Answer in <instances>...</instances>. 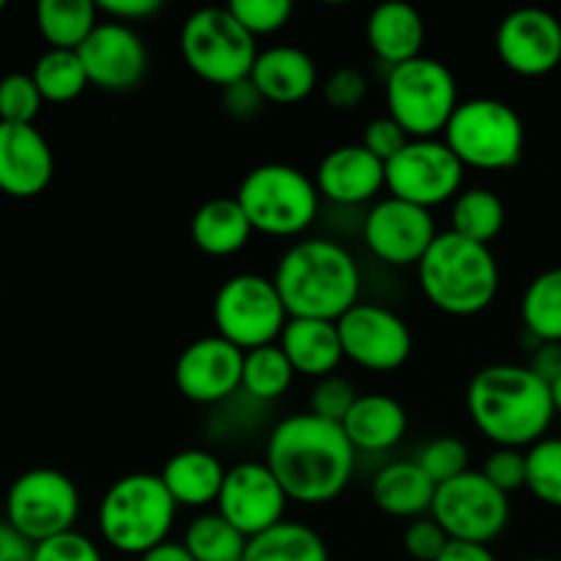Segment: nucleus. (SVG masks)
I'll use <instances>...</instances> for the list:
<instances>
[{"instance_id": "nucleus-1", "label": "nucleus", "mask_w": 561, "mask_h": 561, "mask_svg": "<svg viewBox=\"0 0 561 561\" xmlns=\"http://www.w3.org/2000/svg\"><path fill=\"white\" fill-rule=\"evenodd\" d=\"M285 496L296 504H329L348 488L356 449L343 425L316 414H290L272 431L266 460Z\"/></svg>"}, {"instance_id": "nucleus-2", "label": "nucleus", "mask_w": 561, "mask_h": 561, "mask_svg": "<svg viewBox=\"0 0 561 561\" xmlns=\"http://www.w3.org/2000/svg\"><path fill=\"white\" fill-rule=\"evenodd\" d=\"M469 420L493 447L529 449L548 436L557 409L551 387L529 365H488L466 389Z\"/></svg>"}, {"instance_id": "nucleus-3", "label": "nucleus", "mask_w": 561, "mask_h": 561, "mask_svg": "<svg viewBox=\"0 0 561 561\" xmlns=\"http://www.w3.org/2000/svg\"><path fill=\"white\" fill-rule=\"evenodd\" d=\"M272 279L290 318L340 321L359 305V263L340 241H296L283 252Z\"/></svg>"}, {"instance_id": "nucleus-4", "label": "nucleus", "mask_w": 561, "mask_h": 561, "mask_svg": "<svg viewBox=\"0 0 561 561\" xmlns=\"http://www.w3.org/2000/svg\"><path fill=\"white\" fill-rule=\"evenodd\" d=\"M416 277L425 299L453 318L485 312L502 285V272L491 247L474 244L453 230L436 236L416 266Z\"/></svg>"}, {"instance_id": "nucleus-5", "label": "nucleus", "mask_w": 561, "mask_h": 561, "mask_svg": "<svg viewBox=\"0 0 561 561\" xmlns=\"http://www.w3.org/2000/svg\"><path fill=\"white\" fill-rule=\"evenodd\" d=\"M179 504L164 488L162 477L135 471L104 491L99 502V531L113 551L137 557L170 540Z\"/></svg>"}, {"instance_id": "nucleus-6", "label": "nucleus", "mask_w": 561, "mask_h": 561, "mask_svg": "<svg viewBox=\"0 0 561 561\" xmlns=\"http://www.w3.org/2000/svg\"><path fill=\"white\" fill-rule=\"evenodd\" d=\"M236 201L252 230L272 239H296L312 228L321 208L316 179L285 162H266L241 179Z\"/></svg>"}, {"instance_id": "nucleus-7", "label": "nucleus", "mask_w": 561, "mask_h": 561, "mask_svg": "<svg viewBox=\"0 0 561 561\" xmlns=\"http://www.w3.org/2000/svg\"><path fill=\"white\" fill-rule=\"evenodd\" d=\"M444 142L463 168L502 173L524 159L526 126L513 104L502 99H466L444 129Z\"/></svg>"}, {"instance_id": "nucleus-8", "label": "nucleus", "mask_w": 561, "mask_h": 561, "mask_svg": "<svg viewBox=\"0 0 561 561\" xmlns=\"http://www.w3.org/2000/svg\"><path fill=\"white\" fill-rule=\"evenodd\" d=\"M383 96H387V115L403 126L411 140L444 135L460 104L458 80L449 66L427 55L389 69Z\"/></svg>"}, {"instance_id": "nucleus-9", "label": "nucleus", "mask_w": 561, "mask_h": 561, "mask_svg": "<svg viewBox=\"0 0 561 561\" xmlns=\"http://www.w3.org/2000/svg\"><path fill=\"white\" fill-rule=\"evenodd\" d=\"M181 58L203 82L228 88L250 77L257 60V44L239 25L228 5L192 11L181 25Z\"/></svg>"}, {"instance_id": "nucleus-10", "label": "nucleus", "mask_w": 561, "mask_h": 561, "mask_svg": "<svg viewBox=\"0 0 561 561\" xmlns=\"http://www.w3.org/2000/svg\"><path fill=\"white\" fill-rule=\"evenodd\" d=\"M211 316L219 337L244 354L277 343L290 318L274 279L252 272L233 274L219 285Z\"/></svg>"}, {"instance_id": "nucleus-11", "label": "nucleus", "mask_w": 561, "mask_h": 561, "mask_svg": "<svg viewBox=\"0 0 561 561\" xmlns=\"http://www.w3.org/2000/svg\"><path fill=\"white\" fill-rule=\"evenodd\" d=\"M77 518L80 491L64 471L31 469L11 482L5 496V520L33 546L75 531Z\"/></svg>"}, {"instance_id": "nucleus-12", "label": "nucleus", "mask_w": 561, "mask_h": 561, "mask_svg": "<svg viewBox=\"0 0 561 561\" xmlns=\"http://www.w3.org/2000/svg\"><path fill=\"white\" fill-rule=\"evenodd\" d=\"M510 496L493 488L482 471H466L436 488L431 518L455 542L491 546L510 526Z\"/></svg>"}, {"instance_id": "nucleus-13", "label": "nucleus", "mask_w": 561, "mask_h": 561, "mask_svg": "<svg viewBox=\"0 0 561 561\" xmlns=\"http://www.w3.org/2000/svg\"><path fill=\"white\" fill-rule=\"evenodd\" d=\"M466 168L453 148L438 137L411 140L403 151L387 162L389 197L433 211L455 201L463 192Z\"/></svg>"}, {"instance_id": "nucleus-14", "label": "nucleus", "mask_w": 561, "mask_h": 561, "mask_svg": "<svg viewBox=\"0 0 561 561\" xmlns=\"http://www.w3.org/2000/svg\"><path fill=\"white\" fill-rule=\"evenodd\" d=\"M345 359L370 373H394L411 359L414 334L394 310L359 301L337 321Z\"/></svg>"}, {"instance_id": "nucleus-15", "label": "nucleus", "mask_w": 561, "mask_h": 561, "mask_svg": "<svg viewBox=\"0 0 561 561\" xmlns=\"http://www.w3.org/2000/svg\"><path fill=\"white\" fill-rule=\"evenodd\" d=\"M436 236L433 214L398 197H383L373 203L362 222V239L370 255L394 268L420 266Z\"/></svg>"}, {"instance_id": "nucleus-16", "label": "nucleus", "mask_w": 561, "mask_h": 561, "mask_svg": "<svg viewBox=\"0 0 561 561\" xmlns=\"http://www.w3.org/2000/svg\"><path fill=\"white\" fill-rule=\"evenodd\" d=\"M290 499L263 460H244L228 469L217 513L247 540L283 524Z\"/></svg>"}, {"instance_id": "nucleus-17", "label": "nucleus", "mask_w": 561, "mask_h": 561, "mask_svg": "<svg viewBox=\"0 0 561 561\" xmlns=\"http://www.w3.org/2000/svg\"><path fill=\"white\" fill-rule=\"evenodd\" d=\"M244 376V351L219 334L195 340L175 359V387L190 403L217 405L233 398Z\"/></svg>"}, {"instance_id": "nucleus-18", "label": "nucleus", "mask_w": 561, "mask_h": 561, "mask_svg": "<svg viewBox=\"0 0 561 561\" xmlns=\"http://www.w3.org/2000/svg\"><path fill=\"white\" fill-rule=\"evenodd\" d=\"M496 55L518 77H546L561 64V22L546 9H515L499 22Z\"/></svg>"}, {"instance_id": "nucleus-19", "label": "nucleus", "mask_w": 561, "mask_h": 561, "mask_svg": "<svg viewBox=\"0 0 561 561\" xmlns=\"http://www.w3.org/2000/svg\"><path fill=\"white\" fill-rule=\"evenodd\" d=\"M77 53L88 82L107 93L131 91L148 75V47L131 25L102 20Z\"/></svg>"}, {"instance_id": "nucleus-20", "label": "nucleus", "mask_w": 561, "mask_h": 561, "mask_svg": "<svg viewBox=\"0 0 561 561\" xmlns=\"http://www.w3.org/2000/svg\"><path fill=\"white\" fill-rule=\"evenodd\" d=\"M316 186L318 195L334 206H365L387 190V164L362 142L337 146L318 162Z\"/></svg>"}, {"instance_id": "nucleus-21", "label": "nucleus", "mask_w": 561, "mask_h": 561, "mask_svg": "<svg viewBox=\"0 0 561 561\" xmlns=\"http://www.w3.org/2000/svg\"><path fill=\"white\" fill-rule=\"evenodd\" d=\"M55 175V157L47 137L33 124L0 121V192L11 197H36Z\"/></svg>"}, {"instance_id": "nucleus-22", "label": "nucleus", "mask_w": 561, "mask_h": 561, "mask_svg": "<svg viewBox=\"0 0 561 561\" xmlns=\"http://www.w3.org/2000/svg\"><path fill=\"white\" fill-rule=\"evenodd\" d=\"M252 85L266 104H299L318 91V66L310 53L294 44H277L257 53L250 71Z\"/></svg>"}, {"instance_id": "nucleus-23", "label": "nucleus", "mask_w": 561, "mask_h": 561, "mask_svg": "<svg viewBox=\"0 0 561 561\" xmlns=\"http://www.w3.org/2000/svg\"><path fill=\"white\" fill-rule=\"evenodd\" d=\"M277 345L288 356L296 376L321 378L334 376L340 362L345 359L343 340L337 321H318V318H288Z\"/></svg>"}, {"instance_id": "nucleus-24", "label": "nucleus", "mask_w": 561, "mask_h": 561, "mask_svg": "<svg viewBox=\"0 0 561 561\" xmlns=\"http://www.w3.org/2000/svg\"><path fill=\"white\" fill-rule=\"evenodd\" d=\"M367 47L383 66L394 69L400 64L420 58L425 47V20L420 11L400 0L376 5L367 14Z\"/></svg>"}, {"instance_id": "nucleus-25", "label": "nucleus", "mask_w": 561, "mask_h": 561, "mask_svg": "<svg viewBox=\"0 0 561 561\" xmlns=\"http://www.w3.org/2000/svg\"><path fill=\"white\" fill-rule=\"evenodd\" d=\"M159 477L179 507L206 510L217 504L228 469L208 449H181L170 455Z\"/></svg>"}, {"instance_id": "nucleus-26", "label": "nucleus", "mask_w": 561, "mask_h": 561, "mask_svg": "<svg viewBox=\"0 0 561 561\" xmlns=\"http://www.w3.org/2000/svg\"><path fill=\"white\" fill-rule=\"evenodd\" d=\"M343 431L356 453H389L405 438L409 414L392 394H359L343 420Z\"/></svg>"}, {"instance_id": "nucleus-27", "label": "nucleus", "mask_w": 561, "mask_h": 561, "mask_svg": "<svg viewBox=\"0 0 561 561\" xmlns=\"http://www.w3.org/2000/svg\"><path fill=\"white\" fill-rule=\"evenodd\" d=\"M370 496L381 513L416 520L431 515L436 482L416 466V460H392L373 477Z\"/></svg>"}, {"instance_id": "nucleus-28", "label": "nucleus", "mask_w": 561, "mask_h": 561, "mask_svg": "<svg viewBox=\"0 0 561 561\" xmlns=\"http://www.w3.org/2000/svg\"><path fill=\"white\" fill-rule=\"evenodd\" d=\"M252 225L236 197H211L203 203L190 222V236L203 255H239L252 239Z\"/></svg>"}, {"instance_id": "nucleus-29", "label": "nucleus", "mask_w": 561, "mask_h": 561, "mask_svg": "<svg viewBox=\"0 0 561 561\" xmlns=\"http://www.w3.org/2000/svg\"><path fill=\"white\" fill-rule=\"evenodd\" d=\"M99 5L91 0H42L36 5V25L49 49H77L88 42L99 20Z\"/></svg>"}, {"instance_id": "nucleus-30", "label": "nucleus", "mask_w": 561, "mask_h": 561, "mask_svg": "<svg viewBox=\"0 0 561 561\" xmlns=\"http://www.w3.org/2000/svg\"><path fill=\"white\" fill-rule=\"evenodd\" d=\"M244 561H332L323 537L299 520H283L247 542Z\"/></svg>"}, {"instance_id": "nucleus-31", "label": "nucleus", "mask_w": 561, "mask_h": 561, "mask_svg": "<svg viewBox=\"0 0 561 561\" xmlns=\"http://www.w3.org/2000/svg\"><path fill=\"white\" fill-rule=\"evenodd\" d=\"M504 222H507L504 201L499 197V192L488 190V186L463 190L449 208V230L474 244L491 247V241L504 230Z\"/></svg>"}, {"instance_id": "nucleus-32", "label": "nucleus", "mask_w": 561, "mask_h": 561, "mask_svg": "<svg viewBox=\"0 0 561 561\" xmlns=\"http://www.w3.org/2000/svg\"><path fill=\"white\" fill-rule=\"evenodd\" d=\"M520 321L535 343H561V266L546 268L526 285Z\"/></svg>"}, {"instance_id": "nucleus-33", "label": "nucleus", "mask_w": 561, "mask_h": 561, "mask_svg": "<svg viewBox=\"0 0 561 561\" xmlns=\"http://www.w3.org/2000/svg\"><path fill=\"white\" fill-rule=\"evenodd\" d=\"M181 542L195 561H244L250 540L214 510V513H197L186 524Z\"/></svg>"}, {"instance_id": "nucleus-34", "label": "nucleus", "mask_w": 561, "mask_h": 561, "mask_svg": "<svg viewBox=\"0 0 561 561\" xmlns=\"http://www.w3.org/2000/svg\"><path fill=\"white\" fill-rule=\"evenodd\" d=\"M31 77L44 102L53 104L75 102L91 85L85 75V66L80 60V53H71V49H47L33 64Z\"/></svg>"}, {"instance_id": "nucleus-35", "label": "nucleus", "mask_w": 561, "mask_h": 561, "mask_svg": "<svg viewBox=\"0 0 561 561\" xmlns=\"http://www.w3.org/2000/svg\"><path fill=\"white\" fill-rule=\"evenodd\" d=\"M294 367H290L288 356L283 354L277 343L244 354L241 392L250 394L257 403H274V400L283 398L290 389V383H294Z\"/></svg>"}, {"instance_id": "nucleus-36", "label": "nucleus", "mask_w": 561, "mask_h": 561, "mask_svg": "<svg viewBox=\"0 0 561 561\" xmlns=\"http://www.w3.org/2000/svg\"><path fill=\"white\" fill-rule=\"evenodd\" d=\"M526 491L546 507L561 510V438L546 436L526 449Z\"/></svg>"}, {"instance_id": "nucleus-37", "label": "nucleus", "mask_w": 561, "mask_h": 561, "mask_svg": "<svg viewBox=\"0 0 561 561\" xmlns=\"http://www.w3.org/2000/svg\"><path fill=\"white\" fill-rule=\"evenodd\" d=\"M414 460L438 488L469 471V447L455 436H438L427 442Z\"/></svg>"}, {"instance_id": "nucleus-38", "label": "nucleus", "mask_w": 561, "mask_h": 561, "mask_svg": "<svg viewBox=\"0 0 561 561\" xmlns=\"http://www.w3.org/2000/svg\"><path fill=\"white\" fill-rule=\"evenodd\" d=\"M228 9L255 42L261 36L279 33L294 16L290 0H230Z\"/></svg>"}, {"instance_id": "nucleus-39", "label": "nucleus", "mask_w": 561, "mask_h": 561, "mask_svg": "<svg viewBox=\"0 0 561 561\" xmlns=\"http://www.w3.org/2000/svg\"><path fill=\"white\" fill-rule=\"evenodd\" d=\"M44 99L31 75H5L0 80V121L3 124H33Z\"/></svg>"}, {"instance_id": "nucleus-40", "label": "nucleus", "mask_w": 561, "mask_h": 561, "mask_svg": "<svg viewBox=\"0 0 561 561\" xmlns=\"http://www.w3.org/2000/svg\"><path fill=\"white\" fill-rule=\"evenodd\" d=\"M321 93L329 107L337 110V113H348V110L365 104L367 93H370V82H367L365 71L356 69V66H340L327 77Z\"/></svg>"}, {"instance_id": "nucleus-41", "label": "nucleus", "mask_w": 561, "mask_h": 561, "mask_svg": "<svg viewBox=\"0 0 561 561\" xmlns=\"http://www.w3.org/2000/svg\"><path fill=\"white\" fill-rule=\"evenodd\" d=\"M356 398H359V394H356L354 383L345 381V378H340V376L321 378V381L316 383V389H312L310 414L343 425V420L348 416V411L354 409Z\"/></svg>"}, {"instance_id": "nucleus-42", "label": "nucleus", "mask_w": 561, "mask_h": 561, "mask_svg": "<svg viewBox=\"0 0 561 561\" xmlns=\"http://www.w3.org/2000/svg\"><path fill=\"white\" fill-rule=\"evenodd\" d=\"M482 477L507 496L526 488V449L496 447L482 463Z\"/></svg>"}, {"instance_id": "nucleus-43", "label": "nucleus", "mask_w": 561, "mask_h": 561, "mask_svg": "<svg viewBox=\"0 0 561 561\" xmlns=\"http://www.w3.org/2000/svg\"><path fill=\"white\" fill-rule=\"evenodd\" d=\"M33 561H104V557L91 537L80 531H66V535L36 542Z\"/></svg>"}, {"instance_id": "nucleus-44", "label": "nucleus", "mask_w": 561, "mask_h": 561, "mask_svg": "<svg viewBox=\"0 0 561 561\" xmlns=\"http://www.w3.org/2000/svg\"><path fill=\"white\" fill-rule=\"evenodd\" d=\"M449 542L453 540L447 537V531H444L431 515L409 520V526H405L403 531L405 553L416 561H436L444 551H447Z\"/></svg>"}, {"instance_id": "nucleus-45", "label": "nucleus", "mask_w": 561, "mask_h": 561, "mask_svg": "<svg viewBox=\"0 0 561 561\" xmlns=\"http://www.w3.org/2000/svg\"><path fill=\"white\" fill-rule=\"evenodd\" d=\"M359 142L373 153V157H378L383 164H387L389 159H394L405 146H409L411 137L405 135L403 126L394 124L389 115H381V118H373L370 124L362 129Z\"/></svg>"}, {"instance_id": "nucleus-46", "label": "nucleus", "mask_w": 561, "mask_h": 561, "mask_svg": "<svg viewBox=\"0 0 561 561\" xmlns=\"http://www.w3.org/2000/svg\"><path fill=\"white\" fill-rule=\"evenodd\" d=\"M222 107L230 118L252 121L263 113V107H266V99L261 96V91H257V88L252 85L250 77H247V80L222 88Z\"/></svg>"}, {"instance_id": "nucleus-47", "label": "nucleus", "mask_w": 561, "mask_h": 561, "mask_svg": "<svg viewBox=\"0 0 561 561\" xmlns=\"http://www.w3.org/2000/svg\"><path fill=\"white\" fill-rule=\"evenodd\" d=\"M99 14L107 20L121 22V25H135V22L151 20L162 11V0H102Z\"/></svg>"}, {"instance_id": "nucleus-48", "label": "nucleus", "mask_w": 561, "mask_h": 561, "mask_svg": "<svg viewBox=\"0 0 561 561\" xmlns=\"http://www.w3.org/2000/svg\"><path fill=\"white\" fill-rule=\"evenodd\" d=\"M529 370L551 387L561 376V343H537L529 362Z\"/></svg>"}, {"instance_id": "nucleus-49", "label": "nucleus", "mask_w": 561, "mask_h": 561, "mask_svg": "<svg viewBox=\"0 0 561 561\" xmlns=\"http://www.w3.org/2000/svg\"><path fill=\"white\" fill-rule=\"evenodd\" d=\"M0 561H33V542L25 540L9 520H0Z\"/></svg>"}, {"instance_id": "nucleus-50", "label": "nucleus", "mask_w": 561, "mask_h": 561, "mask_svg": "<svg viewBox=\"0 0 561 561\" xmlns=\"http://www.w3.org/2000/svg\"><path fill=\"white\" fill-rule=\"evenodd\" d=\"M436 561H499L496 553L488 546H474V542H449L447 551Z\"/></svg>"}, {"instance_id": "nucleus-51", "label": "nucleus", "mask_w": 561, "mask_h": 561, "mask_svg": "<svg viewBox=\"0 0 561 561\" xmlns=\"http://www.w3.org/2000/svg\"><path fill=\"white\" fill-rule=\"evenodd\" d=\"M137 561H195V559L190 557V551L184 548V542L168 540V542H162V546L151 548L148 553H142Z\"/></svg>"}, {"instance_id": "nucleus-52", "label": "nucleus", "mask_w": 561, "mask_h": 561, "mask_svg": "<svg viewBox=\"0 0 561 561\" xmlns=\"http://www.w3.org/2000/svg\"><path fill=\"white\" fill-rule=\"evenodd\" d=\"M551 398H553V409H557V414H561V376L551 383Z\"/></svg>"}, {"instance_id": "nucleus-53", "label": "nucleus", "mask_w": 561, "mask_h": 561, "mask_svg": "<svg viewBox=\"0 0 561 561\" xmlns=\"http://www.w3.org/2000/svg\"><path fill=\"white\" fill-rule=\"evenodd\" d=\"M529 561H557V559H529Z\"/></svg>"}, {"instance_id": "nucleus-54", "label": "nucleus", "mask_w": 561, "mask_h": 561, "mask_svg": "<svg viewBox=\"0 0 561 561\" xmlns=\"http://www.w3.org/2000/svg\"><path fill=\"white\" fill-rule=\"evenodd\" d=\"M5 9V3H3V0H0V11H3Z\"/></svg>"}]
</instances>
